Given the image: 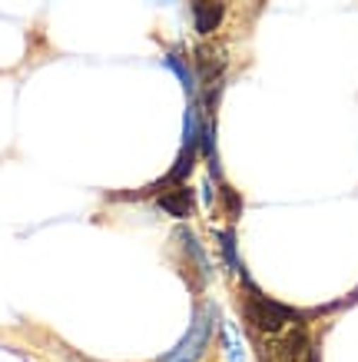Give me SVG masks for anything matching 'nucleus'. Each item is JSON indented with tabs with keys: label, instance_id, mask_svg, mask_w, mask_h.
<instances>
[{
	"label": "nucleus",
	"instance_id": "obj_3",
	"mask_svg": "<svg viewBox=\"0 0 358 362\" xmlns=\"http://www.w3.org/2000/svg\"><path fill=\"white\" fill-rule=\"evenodd\" d=\"M160 206H163L169 216L183 220V216H189V213H193V193H189V189H183V187L166 189V193H160Z\"/></svg>",
	"mask_w": 358,
	"mask_h": 362
},
{
	"label": "nucleus",
	"instance_id": "obj_2",
	"mask_svg": "<svg viewBox=\"0 0 358 362\" xmlns=\"http://www.w3.org/2000/svg\"><path fill=\"white\" fill-rule=\"evenodd\" d=\"M193 17H196V30L206 37V33L219 30V23H222V17H226V7H222L219 0H196Z\"/></svg>",
	"mask_w": 358,
	"mask_h": 362
},
{
	"label": "nucleus",
	"instance_id": "obj_1",
	"mask_svg": "<svg viewBox=\"0 0 358 362\" xmlns=\"http://www.w3.org/2000/svg\"><path fill=\"white\" fill-rule=\"evenodd\" d=\"M246 316H249V322L252 326H259L262 332H279V329H285V326L292 322L295 313L289 306H279V303H272V299L252 293L249 306H246Z\"/></svg>",
	"mask_w": 358,
	"mask_h": 362
},
{
	"label": "nucleus",
	"instance_id": "obj_4",
	"mask_svg": "<svg viewBox=\"0 0 358 362\" xmlns=\"http://www.w3.org/2000/svg\"><path fill=\"white\" fill-rule=\"evenodd\" d=\"M309 362H318V352H315V349L309 352Z\"/></svg>",
	"mask_w": 358,
	"mask_h": 362
}]
</instances>
